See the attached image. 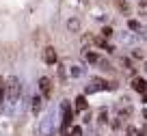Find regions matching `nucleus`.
<instances>
[{"mask_svg":"<svg viewBox=\"0 0 147 136\" xmlns=\"http://www.w3.org/2000/svg\"><path fill=\"white\" fill-rule=\"evenodd\" d=\"M71 102H74V110H76V114H78V117L89 110V97L84 95V93H78Z\"/></svg>","mask_w":147,"mask_h":136,"instance_id":"39448f33","label":"nucleus"},{"mask_svg":"<svg viewBox=\"0 0 147 136\" xmlns=\"http://www.w3.org/2000/svg\"><path fill=\"white\" fill-rule=\"evenodd\" d=\"M37 91L43 95V100H46V102H50L52 95H54V82H52V78L39 76V80H37Z\"/></svg>","mask_w":147,"mask_h":136,"instance_id":"f03ea898","label":"nucleus"},{"mask_svg":"<svg viewBox=\"0 0 147 136\" xmlns=\"http://www.w3.org/2000/svg\"><path fill=\"white\" fill-rule=\"evenodd\" d=\"M93 45H95L97 50H104L106 54H113V52H115V45H113V43H108V39H104L102 35L93 37Z\"/></svg>","mask_w":147,"mask_h":136,"instance_id":"0eeeda50","label":"nucleus"},{"mask_svg":"<svg viewBox=\"0 0 147 136\" xmlns=\"http://www.w3.org/2000/svg\"><path fill=\"white\" fill-rule=\"evenodd\" d=\"M136 37H138V39H143V41H147V26H143L141 30L136 32Z\"/></svg>","mask_w":147,"mask_h":136,"instance_id":"412c9836","label":"nucleus"},{"mask_svg":"<svg viewBox=\"0 0 147 136\" xmlns=\"http://www.w3.org/2000/svg\"><path fill=\"white\" fill-rule=\"evenodd\" d=\"M130 89H132L134 93H138V95L147 93V78H143V76H134L132 80H130Z\"/></svg>","mask_w":147,"mask_h":136,"instance_id":"423d86ee","label":"nucleus"},{"mask_svg":"<svg viewBox=\"0 0 147 136\" xmlns=\"http://www.w3.org/2000/svg\"><path fill=\"white\" fill-rule=\"evenodd\" d=\"M100 59H102V54L97 50H84V63H87V65H95V67H97Z\"/></svg>","mask_w":147,"mask_h":136,"instance_id":"9b49d317","label":"nucleus"},{"mask_svg":"<svg viewBox=\"0 0 147 136\" xmlns=\"http://www.w3.org/2000/svg\"><path fill=\"white\" fill-rule=\"evenodd\" d=\"M80 123H82V125H91L93 123V110L89 108L87 112H82V119H80Z\"/></svg>","mask_w":147,"mask_h":136,"instance_id":"6ab92c4d","label":"nucleus"},{"mask_svg":"<svg viewBox=\"0 0 147 136\" xmlns=\"http://www.w3.org/2000/svg\"><path fill=\"white\" fill-rule=\"evenodd\" d=\"M125 26H128V30H130V32H134V35H136V32H138V30L143 28V24L138 22V20H134V18H128Z\"/></svg>","mask_w":147,"mask_h":136,"instance_id":"2eb2a0df","label":"nucleus"},{"mask_svg":"<svg viewBox=\"0 0 147 136\" xmlns=\"http://www.w3.org/2000/svg\"><path fill=\"white\" fill-rule=\"evenodd\" d=\"M46 104H48V102L43 100V95L37 91V93H32V95H30V108H28V110H30V114H32L35 119H39V117L43 114V108H46Z\"/></svg>","mask_w":147,"mask_h":136,"instance_id":"7ed1b4c3","label":"nucleus"},{"mask_svg":"<svg viewBox=\"0 0 147 136\" xmlns=\"http://www.w3.org/2000/svg\"><path fill=\"white\" fill-rule=\"evenodd\" d=\"M141 117H143V121H145V123H147V106H145V108H143V110H141Z\"/></svg>","mask_w":147,"mask_h":136,"instance_id":"b1692460","label":"nucleus"},{"mask_svg":"<svg viewBox=\"0 0 147 136\" xmlns=\"http://www.w3.org/2000/svg\"><path fill=\"white\" fill-rule=\"evenodd\" d=\"M115 7L119 9V13H123L125 18H130V0H117Z\"/></svg>","mask_w":147,"mask_h":136,"instance_id":"4468645a","label":"nucleus"},{"mask_svg":"<svg viewBox=\"0 0 147 136\" xmlns=\"http://www.w3.org/2000/svg\"><path fill=\"white\" fill-rule=\"evenodd\" d=\"M41 61L48 65V67H56V65H59V52H56L54 45H43V50H41Z\"/></svg>","mask_w":147,"mask_h":136,"instance_id":"20e7f679","label":"nucleus"},{"mask_svg":"<svg viewBox=\"0 0 147 136\" xmlns=\"http://www.w3.org/2000/svg\"><path fill=\"white\" fill-rule=\"evenodd\" d=\"M119 65H121V69L132 71V78L136 76V73H134V65H132V56H121V59H119Z\"/></svg>","mask_w":147,"mask_h":136,"instance_id":"ddd939ff","label":"nucleus"},{"mask_svg":"<svg viewBox=\"0 0 147 136\" xmlns=\"http://www.w3.org/2000/svg\"><path fill=\"white\" fill-rule=\"evenodd\" d=\"M121 136H132V134H128V132H123V134H121Z\"/></svg>","mask_w":147,"mask_h":136,"instance_id":"a878e982","label":"nucleus"},{"mask_svg":"<svg viewBox=\"0 0 147 136\" xmlns=\"http://www.w3.org/2000/svg\"><path fill=\"white\" fill-rule=\"evenodd\" d=\"M65 26H67V30L74 32V35H78V32L82 30V22H80V18H76V15H71V18L65 22Z\"/></svg>","mask_w":147,"mask_h":136,"instance_id":"9d476101","label":"nucleus"},{"mask_svg":"<svg viewBox=\"0 0 147 136\" xmlns=\"http://www.w3.org/2000/svg\"><path fill=\"white\" fill-rule=\"evenodd\" d=\"M24 93V84L18 76H9L7 78V86H5V100L9 106H18Z\"/></svg>","mask_w":147,"mask_h":136,"instance_id":"f257e3e1","label":"nucleus"},{"mask_svg":"<svg viewBox=\"0 0 147 136\" xmlns=\"http://www.w3.org/2000/svg\"><path fill=\"white\" fill-rule=\"evenodd\" d=\"M100 35L104 37V39H113V37H115V28L110 26V24H104V26H102V30H100Z\"/></svg>","mask_w":147,"mask_h":136,"instance_id":"dca6fc26","label":"nucleus"},{"mask_svg":"<svg viewBox=\"0 0 147 136\" xmlns=\"http://www.w3.org/2000/svg\"><path fill=\"white\" fill-rule=\"evenodd\" d=\"M121 41H123V43H132L134 41V32H121Z\"/></svg>","mask_w":147,"mask_h":136,"instance_id":"aec40b11","label":"nucleus"},{"mask_svg":"<svg viewBox=\"0 0 147 136\" xmlns=\"http://www.w3.org/2000/svg\"><path fill=\"white\" fill-rule=\"evenodd\" d=\"M56 78H59V82H61V84H67V80H69V69L65 67L63 63H59V65H56Z\"/></svg>","mask_w":147,"mask_h":136,"instance_id":"f8f14e48","label":"nucleus"},{"mask_svg":"<svg viewBox=\"0 0 147 136\" xmlns=\"http://www.w3.org/2000/svg\"><path fill=\"white\" fill-rule=\"evenodd\" d=\"M69 134L71 136H84V125L82 123H74V125L69 127Z\"/></svg>","mask_w":147,"mask_h":136,"instance_id":"a211bd4d","label":"nucleus"},{"mask_svg":"<svg viewBox=\"0 0 147 136\" xmlns=\"http://www.w3.org/2000/svg\"><path fill=\"white\" fill-rule=\"evenodd\" d=\"M130 56H132V59H143V52H138V50H132V54H130Z\"/></svg>","mask_w":147,"mask_h":136,"instance_id":"5701e85b","label":"nucleus"},{"mask_svg":"<svg viewBox=\"0 0 147 136\" xmlns=\"http://www.w3.org/2000/svg\"><path fill=\"white\" fill-rule=\"evenodd\" d=\"M97 67H100L102 71H106V73L115 71V67H113V63H110V61H106L104 56H102V59H100V63H97Z\"/></svg>","mask_w":147,"mask_h":136,"instance_id":"f3484780","label":"nucleus"},{"mask_svg":"<svg viewBox=\"0 0 147 136\" xmlns=\"http://www.w3.org/2000/svg\"><path fill=\"white\" fill-rule=\"evenodd\" d=\"M141 104L147 106V93H143V95H141Z\"/></svg>","mask_w":147,"mask_h":136,"instance_id":"393cba45","label":"nucleus"},{"mask_svg":"<svg viewBox=\"0 0 147 136\" xmlns=\"http://www.w3.org/2000/svg\"><path fill=\"white\" fill-rule=\"evenodd\" d=\"M69 78H71V80H78V78H84L87 76V67H84V65H69Z\"/></svg>","mask_w":147,"mask_h":136,"instance_id":"1a4fd4ad","label":"nucleus"},{"mask_svg":"<svg viewBox=\"0 0 147 136\" xmlns=\"http://www.w3.org/2000/svg\"><path fill=\"white\" fill-rule=\"evenodd\" d=\"M117 89H119V82L117 80H108V89L106 91H117Z\"/></svg>","mask_w":147,"mask_h":136,"instance_id":"4be33fe9","label":"nucleus"},{"mask_svg":"<svg viewBox=\"0 0 147 136\" xmlns=\"http://www.w3.org/2000/svg\"><path fill=\"white\" fill-rule=\"evenodd\" d=\"M110 119H113V117H110V110L106 108V106H102V108H97V114H95V123H97V125H100V127L108 125V123H110Z\"/></svg>","mask_w":147,"mask_h":136,"instance_id":"6e6552de","label":"nucleus"}]
</instances>
